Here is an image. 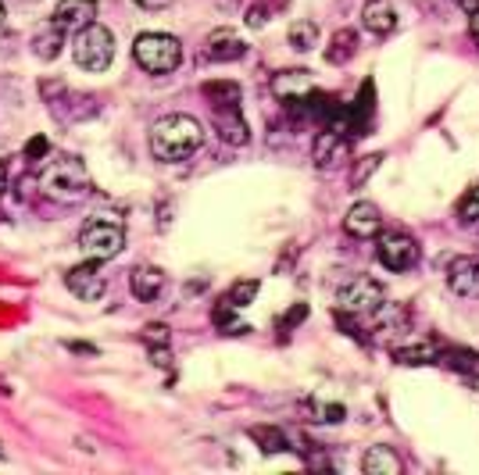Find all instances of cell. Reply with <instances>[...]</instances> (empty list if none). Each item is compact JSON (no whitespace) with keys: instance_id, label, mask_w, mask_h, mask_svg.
<instances>
[{"instance_id":"obj_1","label":"cell","mask_w":479,"mask_h":475,"mask_svg":"<svg viewBox=\"0 0 479 475\" xmlns=\"http://www.w3.org/2000/svg\"><path fill=\"white\" fill-rule=\"evenodd\" d=\"M204 143L200 121L190 115H165L151 125V150L158 161H186Z\"/></svg>"},{"instance_id":"obj_2","label":"cell","mask_w":479,"mask_h":475,"mask_svg":"<svg viewBox=\"0 0 479 475\" xmlns=\"http://www.w3.org/2000/svg\"><path fill=\"white\" fill-rule=\"evenodd\" d=\"M40 186L47 197H54L61 204H75L90 193V176L79 158H58L40 169Z\"/></svg>"},{"instance_id":"obj_3","label":"cell","mask_w":479,"mask_h":475,"mask_svg":"<svg viewBox=\"0 0 479 475\" xmlns=\"http://www.w3.org/2000/svg\"><path fill=\"white\" fill-rule=\"evenodd\" d=\"M132 58H136V64L143 72H151V75H169V72L180 68L182 47L180 40L169 36V33H143L132 44Z\"/></svg>"},{"instance_id":"obj_4","label":"cell","mask_w":479,"mask_h":475,"mask_svg":"<svg viewBox=\"0 0 479 475\" xmlns=\"http://www.w3.org/2000/svg\"><path fill=\"white\" fill-rule=\"evenodd\" d=\"M72 58H75L79 68H86V72H108V64L115 61V36L101 22H90L86 29L75 33Z\"/></svg>"},{"instance_id":"obj_5","label":"cell","mask_w":479,"mask_h":475,"mask_svg":"<svg viewBox=\"0 0 479 475\" xmlns=\"http://www.w3.org/2000/svg\"><path fill=\"white\" fill-rule=\"evenodd\" d=\"M383 286L376 283V279H368V276H355L351 283H344L340 286V294H337V304H340V311L344 315H355V318H368V315H376L379 307H383Z\"/></svg>"},{"instance_id":"obj_6","label":"cell","mask_w":479,"mask_h":475,"mask_svg":"<svg viewBox=\"0 0 479 475\" xmlns=\"http://www.w3.org/2000/svg\"><path fill=\"white\" fill-rule=\"evenodd\" d=\"M79 247L90 261H112L119 257L122 247H125V229L115 222H90L83 233H79Z\"/></svg>"},{"instance_id":"obj_7","label":"cell","mask_w":479,"mask_h":475,"mask_svg":"<svg viewBox=\"0 0 479 475\" xmlns=\"http://www.w3.org/2000/svg\"><path fill=\"white\" fill-rule=\"evenodd\" d=\"M376 257H379L383 268H390V272H408V268L419 261V243L412 237H405V233H390V237L379 239Z\"/></svg>"},{"instance_id":"obj_8","label":"cell","mask_w":479,"mask_h":475,"mask_svg":"<svg viewBox=\"0 0 479 475\" xmlns=\"http://www.w3.org/2000/svg\"><path fill=\"white\" fill-rule=\"evenodd\" d=\"M51 18H54L51 25L61 29L64 36L68 33H79V29H86L97 18V0H58V7H54Z\"/></svg>"},{"instance_id":"obj_9","label":"cell","mask_w":479,"mask_h":475,"mask_svg":"<svg viewBox=\"0 0 479 475\" xmlns=\"http://www.w3.org/2000/svg\"><path fill=\"white\" fill-rule=\"evenodd\" d=\"M97 265H101V261H86V265L68 268L64 283H68V290H72L79 300H101L104 297V276H101V268H97Z\"/></svg>"},{"instance_id":"obj_10","label":"cell","mask_w":479,"mask_h":475,"mask_svg":"<svg viewBox=\"0 0 479 475\" xmlns=\"http://www.w3.org/2000/svg\"><path fill=\"white\" fill-rule=\"evenodd\" d=\"M315 93V79L311 72H279L272 79V97L283 104H304Z\"/></svg>"},{"instance_id":"obj_11","label":"cell","mask_w":479,"mask_h":475,"mask_svg":"<svg viewBox=\"0 0 479 475\" xmlns=\"http://www.w3.org/2000/svg\"><path fill=\"white\" fill-rule=\"evenodd\" d=\"M344 229L355 239H372V237H379V229H383V215H379V208L368 204V200L351 204V211L344 215Z\"/></svg>"},{"instance_id":"obj_12","label":"cell","mask_w":479,"mask_h":475,"mask_svg":"<svg viewBox=\"0 0 479 475\" xmlns=\"http://www.w3.org/2000/svg\"><path fill=\"white\" fill-rule=\"evenodd\" d=\"M447 286L458 297H479V257H455L447 268Z\"/></svg>"},{"instance_id":"obj_13","label":"cell","mask_w":479,"mask_h":475,"mask_svg":"<svg viewBox=\"0 0 479 475\" xmlns=\"http://www.w3.org/2000/svg\"><path fill=\"white\" fill-rule=\"evenodd\" d=\"M247 54V44L240 40L233 29H219L208 36V47H204V58L215 61V64H226V61H240Z\"/></svg>"},{"instance_id":"obj_14","label":"cell","mask_w":479,"mask_h":475,"mask_svg":"<svg viewBox=\"0 0 479 475\" xmlns=\"http://www.w3.org/2000/svg\"><path fill=\"white\" fill-rule=\"evenodd\" d=\"M361 22L372 36H390L397 29V11L390 0H368L365 11H361Z\"/></svg>"},{"instance_id":"obj_15","label":"cell","mask_w":479,"mask_h":475,"mask_svg":"<svg viewBox=\"0 0 479 475\" xmlns=\"http://www.w3.org/2000/svg\"><path fill=\"white\" fill-rule=\"evenodd\" d=\"M315 165L318 169H333V165H340L344 161V154H347V140L340 136V132H333V129H322L318 132V140H315Z\"/></svg>"},{"instance_id":"obj_16","label":"cell","mask_w":479,"mask_h":475,"mask_svg":"<svg viewBox=\"0 0 479 475\" xmlns=\"http://www.w3.org/2000/svg\"><path fill=\"white\" fill-rule=\"evenodd\" d=\"M129 286H132L136 300L161 297V290H165V272L154 268V265H136L132 276H129Z\"/></svg>"},{"instance_id":"obj_17","label":"cell","mask_w":479,"mask_h":475,"mask_svg":"<svg viewBox=\"0 0 479 475\" xmlns=\"http://www.w3.org/2000/svg\"><path fill=\"white\" fill-rule=\"evenodd\" d=\"M361 469H365V475H401L405 472L401 458H397L390 447H368L365 458H361Z\"/></svg>"},{"instance_id":"obj_18","label":"cell","mask_w":479,"mask_h":475,"mask_svg":"<svg viewBox=\"0 0 479 475\" xmlns=\"http://www.w3.org/2000/svg\"><path fill=\"white\" fill-rule=\"evenodd\" d=\"M204 97L222 111V108H240L243 90H240V82H233V79H211V82H204Z\"/></svg>"},{"instance_id":"obj_19","label":"cell","mask_w":479,"mask_h":475,"mask_svg":"<svg viewBox=\"0 0 479 475\" xmlns=\"http://www.w3.org/2000/svg\"><path fill=\"white\" fill-rule=\"evenodd\" d=\"M215 125H219L222 140H226V143H233V147H243V143L250 140L247 121L240 119V108H222V111H219V119H215Z\"/></svg>"},{"instance_id":"obj_20","label":"cell","mask_w":479,"mask_h":475,"mask_svg":"<svg viewBox=\"0 0 479 475\" xmlns=\"http://www.w3.org/2000/svg\"><path fill=\"white\" fill-rule=\"evenodd\" d=\"M355 51H358V33L355 29H340V33H333V40L326 47V61L329 64H347L355 58Z\"/></svg>"},{"instance_id":"obj_21","label":"cell","mask_w":479,"mask_h":475,"mask_svg":"<svg viewBox=\"0 0 479 475\" xmlns=\"http://www.w3.org/2000/svg\"><path fill=\"white\" fill-rule=\"evenodd\" d=\"M315 44H318V25L308 22V18H298V22L290 25V47L300 51V54H308Z\"/></svg>"},{"instance_id":"obj_22","label":"cell","mask_w":479,"mask_h":475,"mask_svg":"<svg viewBox=\"0 0 479 475\" xmlns=\"http://www.w3.org/2000/svg\"><path fill=\"white\" fill-rule=\"evenodd\" d=\"M394 357L401 364H425V361H436V347L433 344H412V347H397Z\"/></svg>"},{"instance_id":"obj_23","label":"cell","mask_w":479,"mask_h":475,"mask_svg":"<svg viewBox=\"0 0 479 475\" xmlns=\"http://www.w3.org/2000/svg\"><path fill=\"white\" fill-rule=\"evenodd\" d=\"M61 47H64V33H61V29H54V25H51V33L36 36V54H40L44 61L58 58Z\"/></svg>"},{"instance_id":"obj_24","label":"cell","mask_w":479,"mask_h":475,"mask_svg":"<svg viewBox=\"0 0 479 475\" xmlns=\"http://www.w3.org/2000/svg\"><path fill=\"white\" fill-rule=\"evenodd\" d=\"M254 297H258V283H254V279H247V283H237V286L230 290V297L222 300V304H226V307H247Z\"/></svg>"},{"instance_id":"obj_25","label":"cell","mask_w":479,"mask_h":475,"mask_svg":"<svg viewBox=\"0 0 479 475\" xmlns=\"http://www.w3.org/2000/svg\"><path fill=\"white\" fill-rule=\"evenodd\" d=\"M458 218H462V226H479V186L469 189V197L458 204Z\"/></svg>"},{"instance_id":"obj_26","label":"cell","mask_w":479,"mask_h":475,"mask_svg":"<svg viewBox=\"0 0 479 475\" xmlns=\"http://www.w3.org/2000/svg\"><path fill=\"white\" fill-rule=\"evenodd\" d=\"M379 165H383V154H368V158H361L358 169L351 172V186H365V182H368V176H372Z\"/></svg>"},{"instance_id":"obj_27","label":"cell","mask_w":479,"mask_h":475,"mask_svg":"<svg viewBox=\"0 0 479 475\" xmlns=\"http://www.w3.org/2000/svg\"><path fill=\"white\" fill-rule=\"evenodd\" d=\"M254 440L261 443V451H265V454H276V451H283V447H287V440L279 436V429H254Z\"/></svg>"},{"instance_id":"obj_28","label":"cell","mask_w":479,"mask_h":475,"mask_svg":"<svg viewBox=\"0 0 479 475\" xmlns=\"http://www.w3.org/2000/svg\"><path fill=\"white\" fill-rule=\"evenodd\" d=\"M143 340H147L151 347H169V325H161V322H158V325H147V329H143Z\"/></svg>"},{"instance_id":"obj_29","label":"cell","mask_w":479,"mask_h":475,"mask_svg":"<svg viewBox=\"0 0 479 475\" xmlns=\"http://www.w3.org/2000/svg\"><path fill=\"white\" fill-rule=\"evenodd\" d=\"M47 150H51L47 136H33V140L25 143V158H29V161H40V158H47Z\"/></svg>"},{"instance_id":"obj_30","label":"cell","mask_w":479,"mask_h":475,"mask_svg":"<svg viewBox=\"0 0 479 475\" xmlns=\"http://www.w3.org/2000/svg\"><path fill=\"white\" fill-rule=\"evenodd\" d=\"M269 15H272V7H265V4H254V7L247 11V25H250V29H261Z\"/></svg>"},{"instance_id":"obj_31","label":"cell","mask_w":479,"mask_h":475,"mask_svg":"<svg viewBox=\"0 0 479 475\" xmlns=\"http://www.w3.org/2000/svg\"><path fill=\"white\" fill-rule=\"evenodd\" d=\"M318 422H340L344 418V408H337V404H329V408H318Z\"/></svg>"},{"instance_id":"obj_32","label":"cell","mask_w":479,"mask_h":475,"mask_svg":"<svg viewBox=\"0 0 479 475\" xmlns=\"http://www.w3.org/2000/svg\"><path fill=\"white\" fill-rule=\"evenodd\" d=\"M136 7H143V11H161V7H169L172 0H132Z\"/></svg>"},{"instance_id":"obj_33","label":"cell","mask_w":479,"mask_h":475,"mask_svg":"<svg viewBox=\"0 0 479 475\" xmlns=\"http://www.w3.org/2000/svg\"><path fill=\"white\" fill-rule=\"evenodd\" d=\"M458 7H462L465 15H476V11H479V0H458Z\"/></svg>"},{"instance_id":"obj_34","label":"cell","mask_w":479,"mask_h":475,"mask_svg":"<svg viewBox=\"0 0 479 475\" xmlns=\"http://www.w3.org/2000/svg\"><path fill=\"white\" fill-rule=\"evenodd\" d=\"M469 33H473V40L479 44V11L473 15V22H469Z\"/></svg>"},{"instance_id":"obj_35","label":"cell","mask_w":479,"mask_h":475,"mask_svg":"<svg viewBox=\"0 0 479 475\" xmlns=\"http://www.w3.org/2000/svg\"><path fill=\"white\" fill-rule=\"evenodd\" d=\"M4 189H7V186H4V165H0V193H4Z\"/></svg>"},{"instance_id":"obj_36","label":"cell","mask_w":479,"mask_h":475,"mask_svg":"<svg viewBox=\"0 0 479 475\" xmlns=\"http://www.w3.org/2000/svg\"><path fill=\"white\" fill-rule=\"evenodd\" d=\"M0 461H7V451H4V443H0Z\"/></svg>"},{"instance_id":"obj_37","label":"cell","mask_w":479,"mask_h":475,"mask_svg":"<svg viewBox=\"0 0 479 475\" xmlns=\"http://www.w3.org/2000/svg\"><path fill=\"white\" fill-rule=\"evenodd\" d=\"M0 25H4V4H0Z\"/></svg>"}]
</instances>
